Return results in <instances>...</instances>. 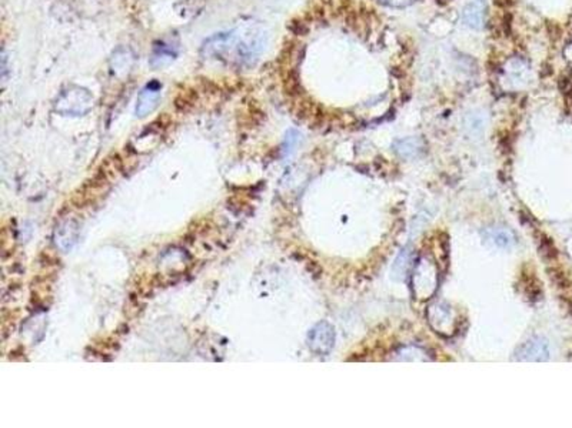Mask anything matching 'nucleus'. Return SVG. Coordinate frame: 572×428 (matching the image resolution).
<instances>
[{
	"mask_svg": "<svg viewBox=\"0 0 572 428\" xmlns=\"http://www.w3.org/2000/svg\"><path fill=\"white\" fill-rule=\"evenodd\" d=\"M265 33L255 28V25L248 24L206 39L202 53L206 59H216L238 67H249L256 63L265 50Z\"/></svg>",
	"mask_w": 572,
	"mask_h": 428,
	"instance_id": "nucleus-1",
	"label": "nucleus"
},
{
	"mask_svg": "<svg viewBox=\"0 0 572 428\" xmlns=\"http://www.w3.org/2000/svg\"><path fill=\"white\" fill-rule=\"evenodd\" d=\"M93 95L80 86H69L57 96L55 110L63 116H83L93 107Z\"/></svg>",
	"mask_w": 572,
	"mask_h": 428,
	"instance_id": "nucleus-2",
	"label": "nucleus"
},
{
	"mask_svg": "<svg viewBox=\"0 0 572 428\" xmlns=\"http://www.w3.org/2000/svg\"><path fill=\"white\" fill-rule=\"evenodd\" d=\"M334 344L335 330L326 322L318 323L307 334V346L318 355H326L328 353H331Z\"/></svg>",
	"mask_w": 572,
	"mask_h": 428,
	"instance_id": "nucleus-3",
	"label": "nucleus"
},
{
	"mask_svg": "<svg viewBox=\"0 0 572 428\" xmlns=\"http://www.w3.org/2000/svg\"><path fill=\"white\" fill-rule=\"evenodd\" d=\"M179 55V43L173 39H161L153 43L149 64L153 69H163L172 64Z\"/></svg>",
	"mask_w": 572,
	"mask_h": 428,
	"instance_id": "nucleus-4",
	"label": "nucleus"
},
{
	"mask_svg": "<svg viewBox=\"0 0 572 428\" xmlns=\"http://www.w3.org/2000/svg\"><path fill=\"white\" fill-rule=\"evenodd\" d=\"M162 96V83L158 80H152L145 84V87L141 90V93L136 100V116L138 118H146L150 113L155 111V109L159 106Z\"/></svg>",
	"mask_w": 572,
	"mask_h": 428,
	"instance_id": "nucleus-5",
	"label": "nucleus"
},
{
	"mask_svg": "<svg viewBox=\"0 0 572 428\" xmlns=\"http://www.w3.org/2000/svg\"><path fill=\"white\" fill-rule=\"evenodd\" d=\"M548 357L549 350L546 342L544 339H539V337H535V339L528 340L518 347L514 360H517V362H546Z\"/></svg>",
	"mask_w": 572,
	"mask_h": 428,
	"instance_id": "nucleus-6",
	"label": "nucleus"
},
{
	"mask_svg": "<svg viewBox=\"0 0 572 428\" xmlns=\"http://www.w3.org/2000/svg\"><path fill=\"white\" fill-rule=\"evenodd\" d=\"M78 237H79V226L75 220L63 221L56 229V233H55V241L57 247L64 252L72 249L78 241Z\"/></svg>",
	"mask_w": 572,
	"mask_h": 428,
	"instance_id": "nucleus-7",
	"label": "nucleus"
},
{
	"mask_svg": "<svg viewBox=\"0 0 572 428\" xmlns=\"http://www.w3.org/2000/svg\"><path fill=\"white\" fill-rule=\"evenodd\" d=\"M485 15H487V0H472L467 5L462 13V19H464V24L472 29H482L483 24H485Z\"/></svg>",
	"mask_w": 572,
	"mask_h": 428,
	"instance_id": "nucleus-8",
	"label": "nucleus"
},
{
	"mask_svg": "<svg viewBox=\"0 0 572 428\" xmlns=\"http://www.w3.org/2000/svg\"><path fill=\"white\" fill-rule=\"evenodd\" d=\"M393 150L404 159H412V157H418L424 153L425 143L421 138L401 139L393 143Z\"/></svg>",
	"mask_w": 572,
	"mask_h": 428,
	"instance_id": "nucleus-9",
	"label": "nucleus"
},
{
	"mask_svg": "<svg viewBox=\"0 0 572 428\" xmlns=\"http://www.w3.org/2000/svg\"><path fill=\"white\" fill-rule=\"evenodd\" d=\"M483 239L497 247H510L515 244V236L511 230L505 227H491L483 233Z\"/></svg>",
	"mask_w": 572,
	"mask_h": 428,
	"instance_id": "nucleus-10",
	"label": "nucleus"
},
{
	"mask_svg": "<svg viewBox=\"0 0 572 428\" xmlns=\"http://www.w3.org/2000/svg\"><path fill=\"white\" fill-rule=\"evenodd\" d=\"M132 64H134V55L130 53L129 49H118L116 52H114L111 67L116 76L126 75L130 71Z\"/></svg>",
	"mask_w": 572,
	"mask_h": 428,
	"instance_id": "nucleus-11",
	"label": "nucleus"
},
{
	"mask_svg": "<svg viewBox=\"0 0 572 428\" xmlns=\"http://www.w3.org/2000/svg\"><path fill=\"white\" fill-rule=\"evenodd\" d=\"M429 311L435 313L436 319L439 320V323H436V326H434L435 330H436V333H444V330H447V328L452 330L454 319L451 317V310H449L448 306L434 304V306L429 307ZM438 320H431L429 323L432 324V323H435V322H438Z\"/></svg>",
	"mask_w": 572,
	"mask_h": 428,
	"instance_id": "nucleus-12",
	"label": "nucleus"
},
{
	"mask_svg": "<svg viewBox=\"0 0 572 428\" xmlns=\"http://www.w3.org/2000/svg\"><path fill=\"white\" fill-rule=\"evenodd\" d=\"M379 2L388 8H395V9H402L413 3V0H379Z\"/></svg>",
	"mask_w": 572,
	"mask_h": 428,
	"instance_id": "nucleus-13",
	"label": "nucleus"
}]
</instances>
